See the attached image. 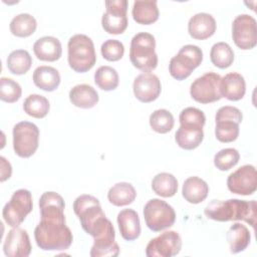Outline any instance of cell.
Returning <instances> with one entry per match:
<instances>
[{
  "label": "cell",
  "instance_id": "cell-23",
  "mask_svg": "<svg viewBox=\"0 0 257 257\" xmlns=\"http://www.w3.org/2000/svg\"><path fill=\"white\" fill-rule=\"evenodd\" d=\"M208 193V184L197 176L189 177L183 184L182 195L184 199L191 204H200L207 198Z\"/></svg>",
  "mask_w": 257,
  "mask_h": 257
},
{
  "label": "cell",
  "instance_id": "cell-12",
  "mask_svg": "<svg viewBox=\"0 0 257 257\" xmlns=\"http://www.w3.org/2000/svg\"><path fill=\"white\" fill-rule=\"evenodd\" d=\"M106 11L101 17V26L109 34H121L127 27V1L107 0L104 2Z\"/></svg>",
  "mask_w": 257,
  "mask_h": 257
},
{
  "label": "cell",
  "instance_id": "cell-38",
  "mask_svg": "<svg viewBox=\"0 0 257 257\" xmlns=\"http://www.w3.org/2000/svg\"><path fill=\"white\" fill-rule=\"evenodd\" d=\"M240 159L239 152L233 148H226L214 156V165L220 171H228L235 167Z\"/></svg>",
  "mask_w": 257,
  "mask_h": 257
},
{
  "label": "cell",
  "instance_id": "cell-7",
  "mask_svg": "<svg viewBox=\"0 0 257 257\" xmlns=\"http://www.w3.org/2000/svg\"><path fill=\"white\" fill-rule=\"evenodd\" d=\"M243 119L241 110L232 105L220 107L215 115V136L221 143H231L239 136V124Z\"/></svg>",
  "mask_w": 257,
  "mask_h": 257
},
{
  "label": "cell",
  "instance_id": "cell-1",
  "mask_svg": "<svg viewBox=\"0 0 257 257\" xmlns=\"http://www.w3.org/2000/svg\"><path fill=\"white\" fill-rule=\"evenodd\" d=\"M64 200L56 192H44L39 199L41 220L34 229L37 246L44 251L67 250L73 235L66 226Z\"/></svg>",
  "mask_w": 257,
  "mask_h": 257
},
{
  "label": "cell",
  "instance_id": "cell-6",
  "mask_svg": "<svg viewBox=\"0 0 257 257\" xmlns=\"http://www.w3.org/2000/svg\"><path fill=\"white\" fill-rule=\"evenodd\" d=\"M203 61L202 49L194 44L184 45L170 60L169 71L177 80H184L191 75Z\"/></svg>",
  "mask_w": 257,
  "mask_h": 257
},
{
  "label": "cell",
  "instance_id": "cell-26",
  "mask_svg": "<svg viewBox=\"0 0 257 257\" xmlns=\"http://www.w3.org/2000/svg\"><path fill=\"white\" fill-rule=\"evenodd\" d=\"M230 252L237 254L244 251L250 244L251 234L248 228L241 223H234L226 234Z\"/></svg>",
  "mask_w": 257,
  "mask_h": 257
},
{
  "label": "cell",
  "instance_id": "cell-3",
  "mask_svg": "<svg viewBox=\"0 0 257 257\" xmlns=\"http://www.w3.org/2000/svg\"><path fill=\"white\" fill-rule=\"evenodd\" d=\"M256 210L257 207L254 200H212L204 209V214L208 219L214 221H244L255 228L257 216Z\"/></svg>",
  "mask_w": 257,
  "mask_h": 257
},
{
  "label": "cell",
  "instance_id": "cell-27",
  "mask_svg": "<svg viewBox=\"0 0 257 257\" xmlns=\"http://www.w3.org/2000/svg\"><path fill=\"white\" fill-rule=\"evenodd\" d=\"M137 197L134 186L127 182H120L113 185L107 193V199L110 204L116 207L132 204Z\"/></svg>",
  "mask_w": 257,
  "mask_h": 257
},
{
  "label": "cell",
  "instance_id": "cell-15",
  "mask_svg": "<svg viewBox=\"0 0 257 257\" xmlns=\"http://www.w3.org/2000/svg\"><path fill=\"white\" fill-rule=\"evenodd\" d=\"M228 190L237 195L249 196L257 189V174L253 165H244L227 178Z\"/></svg>",
  "mask_w": 257,
  "mask_h": 257
},
{
  "label": "cell",
  "instance_id": "cell-37",
  "mask_svg": "<svg viewBox=\"0 0 257 257\" xmlns=\"http://www.w3.org/2000/svg\"><path fill=\"white\" fill-rule=\"evenodd\" d=\"M22 94V88L20 84L12 78L1 77L0 78V98L8 103L16 102Z\"/></svg>",
  "mask_w": 257,
  "mask_h": 257
},
{
  "label": "cell",
  "instance_id": "cell-22",
  "mask_svg": "<svg viewBox=\"0 0 257 257\" xmlns=\"http://www.w3.org/2000/svg\"><path fill=\"white\" fill-rule=\"evenodd\" d=\"M69 100L70 102L80 108H91L99 100L97 91L89 84L81 83L73 86L69 90Z\"/></svg>",
  "mask_w": 257,
  "mask_h": 257
},
{
  "label": "cell",
  "instance_id": "cell-9",
  "mask_svg": "<svg viewBox=\"0 0 257 257\" xmlns=\"http://www.w3.org/2000/svg\"><path fill=\"white\" fill-rule=\"evenodd\" d=\"M13 150L20 158H29L38 149L39 128L30 121H20L13 126Z\"/></svg>",
  "mask_w": 257,
  "mask_h": 257
},
{
  "label": "cell",
  "instance_id": "cell-13",
  "mask_svg": "<svg viewBox=\"0 0 257 257\" xmlns=\"http://www.w3.org/2000/svg\"><path fill=\"white\" fill-rule=\"evenodd\" d=\"M232 38L237 47L252 49L257 44V23L249 14H240L232 23Z\"/></svg>",
  "mask_w": 257,
  "mask_h": 257
},
{
  "label": "cell",
  "instance_id": "cell-19",
  "mask_svg": "<svg viewBox=\"0 0 257 257\" xmlns=\"http://www.w3.org/2000/svg\"><path fill=\"white\" fill-rule=\"evenodd\" d=\"M246 92V82L242 74L238 72H229L221 77L220 93L222 97L237 101L243 98Z\"/></svg>",
  "mask_w": 257,
  "mask_h": 257
},
{
  "label": "cell",
  "instance_id": "cell-2",
  "mask_svg": "<svg viewBox=\"0 0 257 257\" xmlns=\"http://www.w3.org/2000/svg\"><path fill=\"white\" fill-rule=\"evenodd\" d=\"M73 211L82 229L93 237L89 252L91 257H115L119 254L113 225L106 218L97 198L87 194L78 196L73 202Z\"/></svg>",
  "mask_w": 257,
  "mask_h": 257
},
{
  "label": "cell",
  "instance_id": "cell-36",
  "mask_svg": "<svg viewBox=\"0 0 257 257\" xmlns=\"http://www.w3.org/2000/svg\"><path fill=\"white\" fill-rule=\"evenodd\" d=\"M179 120L180 125L194 128H203L206 122V116L201 109L189 106L181 111L179 115Z\"/></svg>",
  "mask_w": 257,
  "mask_h": 257
},
{
  "label": "cell",
  "instance_id": "cell-10",
  "mask_svg": "<svg viewBox=\"0 0 257 257\" xmlns=\"http://www.w3.org/2000/svg\"><path fill=\"white\" fill-rule=\"evenodd\" d=\"M32 209L33 202L30 191L19 189L13 193L10 201L3 207L2 216L8 226L18 227Z\"/></svg>",
  "mask_w": 257,
  "mask_h": 257
},
{
  "label": "cell",
  "instance_id": "cell-34",
  "mask_svg": "<svg viewBox=\"0 0 257 257\" xmlns=\"http://www.w3.org/2000/svg\"><path fill=\"white\" fill-rule=\"evenodd\" d=\"M94 82L102 90L110 91L117 87L119 77L117 71L108 65L99 66L94 72Z\"/></svg>",
  "mask_w": 257,
  "mask_h": 257
},
{
  "label": "cell",
  "instance_id": "cell-33",
  "mask_svg": "<svg viewBox=\"0 0 257 257\" xmlns=\"http://www.w3.org/2000/svg\"><path fill=\"white\" fill-rule=\"evenodd\" d=\"M50 108L48 99L37 93H32L28 95L23 102L24 111L35 118H42L47 115Z\"/></svg>",
  "mask_w": 257,
  "mask_h": 257
},
{
  "label": "cell",
  "instance_id": "cell-14",
  "mask_svg": "<svg viewBox=\"0 0 257 257\" xmlns=\"http://www.w3.org/2000/svg\"><path fill=\"white\" fill-rule=\"evenodd\" d=\"M182 239L176 231H166L151 239L146 247L148 257H172L180 253Z\"/></svg>",
  "mask_w": 257,
  "mask_h": 257
},
{
  "label": "cell",
  "instance_id": "cell-5",
  "mask_svg": "<svg viewBox=\"0 0 257 257\" xmlns=\"http://www.w3.org/2000/svg\"><path fill=\"white\" fill-rule=\"evenodd\" d=\"M156 39L149 32H139L131 40L130 60L143 72H151L158 65Z\"/></svg>",
  "mask_w": 257,
  "mask_h": 257
},
{
  "label": "cell",
  "instance_id": "cell-21",
  "mask_svg": "<svg viewBox=\"0 0 257 257\" xmlns=\"http://www.w3.org/2000/svg\"><path fill=\"white\" fill-rule=\"evenodd\" d=\"M35 56L42 61H56L62 54L61 43L58 38L53 36H43L33 44Z\"/></svg>",
  "mask_w": 257,
  "mask_h": 257
},
{
  "label": "cell",
  "instance_id": "cell-16",
  "mask_svg": "<svg viewBox=\"0 0 257 257\" xmlns=\"http://www.w3.org/2000/svg\"><path fill=\"white\" fill-rule=\"evenodd\" d=\"M134 94L137 99L148 103L156 100L162 90L159 77L152 72H143L139 74L133 83Z\"/></svg>",
  "mask_w": 257,
  "mask_h": 257
},
{
  "label": "cell",
  "instance_id": "cell-35",
  "mask_svg": "<svg viewBox=\"0 0 257 257\" xmlns=\"http://www.w3.org/2000/svg\"><path fill=\"white\" fill-rule=\"evenodd\" d=\"M149 122L152 130L156 133L167 134L174 127L175 119L171 111L165 108H160L151 113Z\"/></svg>",
  "mask_w": 257,
  "mask_h": 257
},
{
  "label": "cell",
  "instance_id": "cell-4",
  "mask_svg": "<svg viewBox=\"0 0 257 257\" xmlns=\"http://www.w3.org/2000/svg\"><path fill=\"white\" fill-rule=\"evenodd\" d=\"M67 60L69 66L76 72L90 70L96 62L94 44L85 34L71 36L67 43Z\"/></svg>",
  "mask_w": 257,
  "mask_h": 257
},
{
  "label": "cell",
  "instance_id": "cell-17",
  "mask_svg": "<svg viewBox=\"0 0 257 257\" xmlns=\"http://www.w3.org/2000/svg\"><path fill=\"white\" fill-rule=\"evenodd\" d=\"M31 243L26 230L12 227L3 243V252L7 257H27L31 253Z\"/></svg>",
  "mask_w": 257,
  "mask_h": 257
},
{
  "label": "cell",
  "instance_id": "cell-25",
  "mask_svg": "<svg viewBox=\"0 0 257 257\" xmlns=\"http://www.w3.org/2000/svg\"><path fill=\"white\" fill-rule=\"evenodd\" d=\"M32 79L38 88L45 91H53L60 83V74L52 66L40 65L33 71Z\"/></svg>",
  "mask_w": 257,
  "mask_h": 257
},
{
  "label": "cell",
  "instance_id": "cell-28",
  "mask_svg": "<svg viewBox=\"0 0 257 257\" xmlns=\"http://www.w3.org/2000/svg\"><path fill=\"white\" fill-rule=\"evenodd\" d=\"M204 140L203 128H194L180 125L175 134L177 145L184 150H194L198 148Z\"/></svg>",
  "mask_w": 257,
  "mask_h": 257
},
{
  "label": "cell",
  "instance_id": "cell-11",
  "mask_svg": "<svg viewBox=\"0 0 257 257\" xmlns=\"http://www.w3.org/2000/svg\"><path fill=\"white\" fill-rule=\"evenodd\" d=\"M221 76L215 72H206L196 78L190 86V94L194 100L200 103H210L221 99Z\"/></svg>",
  "mask_w": 257,
  "mask_h": 257
},
{
  "label": "cell",
  "instance_id": "cell-8",
  "mask_svg": "<svg viewBox=\"0 0 257 257\" xmlns=\"http://www.w3.org/2000/svg\"><path fill=\"white\" fill-rule=\"evenodd\" d=\"M144 219L147 227L154 232H161L172 227L176 221L174 208L161 199H151L144 207Z\"/></svg>",
  "mask_w": 257,
  "mask_h": 257
},
{
  "label": "cell",
  "instance_id": "cell-39",
  "mask_svg": "<svg viewBox=\"0 0 257 257\" xmlns=\"http://www.w3.org/2000/svg\"><path fill=\"white\" fill-rule=\"evenodd\" d=\"M100 52L107 61H117L124 54V46L117 39H107L101 44Z\"/></svg>",
  "mask_w": 257,
  "mask_h": 257
},
{
  "label": "cell",
  "instance_id": "cell-40",
  "mask_svg": "<svg viewBox=\"0 0 257 257\" xmlns=\"http://www.w3.org/2000/svg\"><path fill=\"white\" fill-rule=\"evenodd\" d=\"M0 161H1V182H4L5 180L9 179L11 177V173H12V168L10 163L4 158V157H0Z\"/></svg>",
  "mask_w": 257,
  "mask_h": 257
},
{
  "label": "cell",
  "instance_id": "cell-30",
  "mask_svg": "<svg viewBox=\"0 0 257 257\" xmlns=\"http://www.w3.org/2000/svg\"><path fill=\"white\" fill-rule=\"evenodd\" d=\"M37 22L29 13H20L12 18L9 24L11 33L17 37H28L36 30Z\"/></svg>",
  "mask_w": 257,
  "mask_h": 257
},
{
  "label": "cell",
  "instance_id": "cell-31",
  "mask_svg": "<svg viewBox=\"0 0 257 257\" xmlns=\"http://www.w3.org/2000/svg\"><path fill=\"white\" fill-rule=\"evenodd\" d=\"M8 70L16 75L25 74L32 65V57L25 49H16L9 53L7 57Z\"/></svg>",
  "mask_w": 257,
  "mask_h": 257
},
{
  "label": "cell",
  "instance_id": "cell-18",
  "mask_svg": "<svg viewBox=\"0 0 257 257\" xmlns=\"http://www.w3.org/2000/svg\"><path fill=\"white\" fill-rule=\"evenodd\" d=\"M216 31L215 18L206 12H200L193 15L188 22V32L191 37L198 40H204L211 37Z\"/></svg>",
  "mask_w": 257,
  "mask_h": 257
},
{
  "label": "cell",
  "instance_id": "cell-29",
  "mask_svg": "<svg viewBox=\"0 0 257 257\" xmlns=\"http://www.w3.org/2000/svg\"><path fill=\"white\" fill-rule=\"evenodd\" d=\"M178 180L170 173H159L152 180L153 191L164 198H171L178 191Z\"/></svg>",
  "mask_w": 257,
  "mask_h": 257
},
{
  "label": "cell",
  "instance_id": "cell-24",
  "mask_svg": "<svg viewBox=\"0 0 257 257\" xmlns=\"http://www.w3.org/2000/svg\"><path fill=\"white\" fill-rule=\"evenodd\" d=\"M134 20L143 25H149L159 19V8L156 0H136L132 10Z\"/></svg>",
  "mask_w": 257,
  "mask_h": 257
},
{
  "label": "cell",
  "instance_id": "cell-20",
  "mask_svg": "<svg viewBox=\"0 0 257 257\" xmlns=\"http://www.w3.org/2000/svg\"><path fill=\"white\" fill-rule=\"evenodd\" d=\"M117 225L121 237L126 241H134L141 235L139 214L133 209H123L117 214Z\"/></svg>",
  "mask_w": 257,
  "mask_h": 257
},
{
  "label": "cell",
  "instance_id": "cell-32",
  "mask_svg": "<svg viewBox=\"0 0 257 257\" xmlns=\"http://www.w3.org/2000/svg\"><path fill=\"white\" fill-rule=\"evenodd\" d=\"M210 59L216 67L224 69L233 63L234 51L228 43L220 41L211 47Z\"/></svg>",
  "mask_w": 257,
  "mask_h": 257
}]
</instances>
